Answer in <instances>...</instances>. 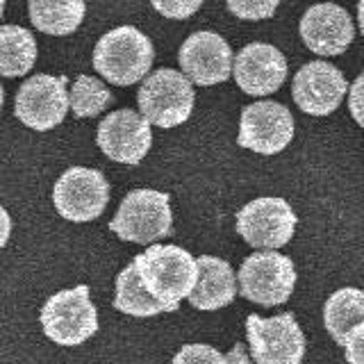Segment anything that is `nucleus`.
<instances>
[{
  "instance_id": "f257e3e1",
  "label": "nucleus",
  "mask_w": 364,
  "mask_h": 364,
  "mask_svg": "<svg viewBox=\"0 0 364 364\" xmlns=\"http://www.w3.org/2000/svg\"><path fill=\"white\" fill-rule=\"evenodd\" d=\"M134 267L144 287L159 303L176 312L182 299H189L198 280V262L189 250L173 244H153L141 255H136Z\"/></svg>"
},
{
  "instance_id": "f03ea898",
  "label": "nucleus",
  "mask_w": 364,
  "mask_h": 364,
  "mask_svg": "<svg viewBox=\"0 0 364 364\" xmlns=\"http://www.w3.org/2000/svg\"><path fill=\"white\" fill-rule=\"evenodd\" d=\"M155 60V48L144 32L132 26L102 34L94 48V68L112 85L128 87L141 82Z\"/></svg>"
},
{
  "instance_id": "7ed1b4c3",
  "label": "nucleus",
  "mask_w": 364,
  "mask_h": 364,
  "mask_svg": "<svg viewBox=\"0 0 364 364\" xmlns=\"http://www.w3.org/2000/svg\"><path fill=\"white\" fill-rule=\"evenodd\" d=\"M39 321L43 335L57 346H80L98 333V310L87 284L62 289L43 303Z\"/></svg>"
},
{
  "instance_id": "20e7f679",
  "label": "nucleus",
  "mask_w": 364,
  "mask_h": 364,
  "mask_svg": "<svg viewBox=\"0 0 364 364\" xmlns=\"http://www.w3.org/2000/svg\"><path fill=\"white\" fill-rule=\"evenodd\" d=\"M109 230L132 244H155L173 230L168 193L155 189H134L123 198L109 221Z\"/></svg>"
},
{
  "instance_id": "39448f33",
  "label": "nucleus",
  "mask_w": 364,
  "mask_h": 364,
  "mask_svg": "<svg viewBox=\"0 0 364 364\" xmlns=\"http://www.w3.org/2000/svg\"><path fill=\"white\" fill-rule=\"evenodd\" d=\"M139 109L157 128H176L182 125L193 109L191 80L176 68H157L139 87Z\"/></svg>"
},
{
  "instance_id": "423d86ee",
  "label": "nucleus",
  "mask_w": 364,
  "mask_h": 364,
  "mask_svg": "<svg viewBox=\"0 0 364 364\" xmlns=\"http://www.w3.org/2000/svg\"><path fill=\"white\" fill-rule=\"evenodd\" d=\"M239 294L246 301L273 307L289 301L296 284V269L287 255L276 250H259L244 259L237 273Z\"/></svg>"
},
{
  "instance_id": "0eeeda50",
  "label": "nucleus",
  "mask_w": 364,
  "mask_h": 364,
  "mask_svg": "<svg viewBox=\"0 0 364 364\" xmlns=\"http://www.w3.org/2000/svg\"><path fill=\"white\" fill-rule=\"evenodd\" d=\"M246 337L255 364H301L305 358V335L291 312L271 318L248 314Z\"/></svg>"
},
{
  "instance_id": "6e6552de",
  "label": "nucleus",
  "mask_w": 364,
  "mask_h": 364,
  "mask_svg": "<svg viewBox=\"0 0 364 364\" xmlns=\"http://www.w3.org/2000/svg\"><path fill=\"white\" fill-rule=\"evenodd\" d=\"M53 203L66 221H94L109 203V182L96 168L71 166L55 182Z\"/></svg>"
},
{
  "instance_id": "1a4fd4ad",
  "label": "nucleus",
  "mask_w": 364,
  "mask_h": 364,
  "mask_svg": "<svg viewBox=\"0 0 364 364\" xmlns=\"http://www.w3.org/2000/svg\"><path fill=\"white\" fill-rule=\"evenodd\" d=\"M296 230V214L284 198H255L237 212V232L253 248L278 250Z\"/></svg>"
},
{
  "instance_id": "9d476101",
  "label": "nucleus",
  "mask_w": 364,
  "mask_h": 364,
  "mask_svg": "<svg viewBox=\"0 0 364 364\" xmlns=\"http://www.w3.org/2000/svg\"><path fill=\"white\" fill-rule=\"evenodd\" d=\"M66 82V75L55 77L39 73L28 77L16 94V119H21L28 128L37 132L57 128L64 121L68 107H71Z\"/></svg>"
},
{
  "instance_id": "9b49d317",
  "label": "nucleus",
  "mask_w": 364,
  "mask_h": 364,
  "mask_svg": "<svg viewBox=\"0 0 364 364\" xmlns=\"http://www.w3.org/2000/svg\"><path fill=\"white\" fill-rule=\"evenodd\" d=\"M294 139L291 112L273 100H257L244 107L237 141L259 155H276Z\"/></svg>"
},
{
  "instance_id": "f8f14e48",
  "label": "nucleus",
  "mask_w": 364,
  "mask_h": 364,
  "mask_svg": "<svg viewBox=\"0 0 364 364\" xmlns=\"http://www.w3.org/2000/svg\"><path fill=\"white\" fill-rule=\"evenodd\" d=\"M96 141L100 151L114 162L139 164L153 144L151 121L134 109L112 112L109 117L100 121Z\"/></svg>"
},
{
  "instance_id": "ddd939ff",
  "label": "nucleus",
  "mask_w": 364,
  "mask_h": 364,
  "mask_svg": "<svg viewBox=\"0 0 364 364\" xmlns=\"http://www.w3.org/2000/svg\"><path fill=\"white\" fill-rule=\"evenodd\" d=\"M180 68L193 85L212 87L225 82L232 73V48L216 32H193L180 46Z\"/></svg>"
},
{
  "instance_id": "4468645a",
  "label": "nucleus",
  "mask_w": 364,
  "mask_h": 364,
  "mask_svg": "<svg viewBox=\"0 0 364 364\" xmlns=\"http://www.w3.org/2000/svg\"><path fill=\"white\" fill-rule=\"evenodd\" d=\"M346 87V77L341 75L337 66L316 60L301 66V71L296 73L291 96L305 114L328 117L341 105Z\"/></svg>"
},
{
  "instance_id": "2eb2a0df",
  "label": "nucleus",
  "mask_w": 364,
  "mask_h": 364,
  "mask_svg": "<svg viewBox=\"0 0 364 364\" xmlns=\"http://www.w3.org/2000/svg\"><path fill=\"white\" fill-rule=\"evenodd\" d=\"M235 82L248 96H269L287 80V60L271 43H248L232 62Z\"/></svg>"
},
{
  "instance_id": "dca6fc26",
  "label": "nucleus",
  "mask_w": 364,
  "mask_h": 364,
  "mask_svg": "<svg viewBox=\"0 0 364 364\" xmlns=\"http://www.w3.org/2000/svg\"><path fill=\"white\" fill-rule=\"evenodd\" d=\"M301 39L316 55H341L355 37V28L344 7L335 3H321L310 7L301 18Z\"/></svg>"
},
{
  "instance_id": "f3484780",
  "label": "nucleus",
  "mask_w": 364,
  "mask_h": 364,
  "mask_svg": "<svg viewBox=\"0 0 364 364\" xmlns=\"http://www.w3.org/2000/svg\"><path fill=\"white\" fill-rule=\"evenodd\" d=\"M198 280L189 294L191 307L203 312H214L230 305L237 296V276L225 259L214 255H200L198 259Z\"/></svg>"
},
{
  "instance_id": "a211bd4d",
  "label": "nucleus",
  "mask_w": 364,
  "mask_h": 364,
  "mask_svg": "<svg viewBox=\"0 0 364 364\" xmlns=\"http://www.w3.org/2000/svg\"><path fill=\"white\" fill-rule=\"evenodd\" d=\"M85 9V0H30V21L46 34L64 37L80 28Z\"/></svg>"
},
{
  "instance_id": "6ab92c4d",
  "label": "nucleus",
  "mask_w": 364,
  "mask_h": 364,
  "mask_svg": "<svg viewBox=\"0 0 364 364\" xmlns=\"http://www.w3.org/2000/svg\"><path fill=\"white\" fill-rule=\"evenodd\" d=\"M364 321V289L344 287L337 289L323 305V326L339 346L353 326Z\"/></svg>"
},
{
  "instance_id": "aec40b11",
  "label": "nucleus",
  "mask_w": 364,
  "mask_h": 364,
  "mask_svg": "<svg viewBox=\"0 0 364 364\" xmlns=\"http://www.w3.org/2000/svg\"><path fill=\"white\" fill-rule=\"evenodd\" d=\"M37 62L34 34L21 26H0V77H21Z\"/></svg>"
},
{
  "instance_id": "412c9836",
  "label": "nucleus",
  "mask_w": 364,
  "mask_h": 364,
  "mask_svg": "<svg viewBox=\"0 0 364 364\" xmlns=\"http://www.w3.org/2000/svg\"><path fill=\"white\" fill-rule=\"evenodd\" d=\"M114 310H119L123 314H130V316L146 318V316L168 312V307L164 303H159L155 296L144 287L139 273H136L134 262H130V264L117 276Z\"/></svg>"
},
{
  "instance_id": "4be33fe9",
  "label": "nucleus",
  "mask_w": 364,
  "mask_h": 364,
  "mask_svg": "<svg viewBox=\"0 0 364 364\" xmlns=\"http://www.w3.org/2000/svg\"><path fill=\"white\" fill-rule=\"evenodd\" d=\"M68 102H71V109L77 119H91L98 117L102 109H107L112 102V94L100 80L91 75H80L71 87Z\"/></svg>"
},
{
  "instance_id": "5701e85b",
  "label": "nucleus",
  "mask_w": 364,
  "mask_h": 364,
  "mask_svg": "<svg viewBox=\"0 0 364 364\" xmlns=\"http://www.w3.org/2000/svg\"><path fill=\"white\" fill-rule=\"evenodd\" d=\"M225 3L235 16L244 21H259V18L273 16V11L280 5V0H225Z\"/></svg>"
},
{
  "instance_id": "b1692460",
  "label": "nucleus",
  "mask_w": 364,
  "mask_h": 364,
  "mask_svg": "<svg viewBox=\"0 0 364 364\" xmlns=\"http://www.w3.org/2000/svg\"><path fill=\"white\" fill-rule=\"evenodd\" d=\"M171 364H228L223 353L208 344H187L182 346Z\"/></svg>"
},
{
  "instance_id": "393cba45",
  "label": "nucleus",
  "mask_w": 364,
  "mask_h": 364,
  "mask_svg": "<svg viewBox=\"0 0 364 364\" xmlns=\"http://www.w3.org/2000/svg\"><path fill=\"white\" fill-rule=\"evenodd\" d=\"M151 5L166 18H189L191 14H196L200 9L203 0H151Z\"/></svg>"
},
{
  "instance_id": "a878e982",
  "label": "nucleus",
  "mask_w": 364,
  "mask_h": 364,
  "mask_svg": "<svg viewBox=\"0 0 364 364\" xmlns=\"http://www.w3.org/2000/svg\"><path fill=\"white\" fill-rule=\"evenodd\" d=\"M344 353L348 364H364V321L350 328L344 339Z\"/></svg>"
},
{
  "instance_id": "bb28decb",
  "label": "nucleus",
  "mask_w": 364,
  "mask_h": 364,
  "mask_svg": "<svg viewBox=\"0 0 364 364\" xmlns=\"http://www.w3.org/2000/svg\"><path fill=\"white\" fill-rule=\"evenodd\" d=\"M348 109L353 114V119L364 128V73L355 77V82L350 85V94H348Z\"/></svg>"
},
{
  "instance_id": "cd10ccee",
  "label": "nucleus",
  "mask_w": 364,
  "mask_h": 364,
  "mask_svg": "<svg viewBox=\"0 0 364 364\" xmlns=\"http://www.w3.org/2000/svg\"><path fill=\"white\" fill-rule=\"evenodd\" d=\"M9 235H11V219H9V212L3 208V205H0V248L7 246Z\"/></svg>"
},
{
  "instance_id": "c85d7f7f",
  "label": "nucleus",
  "mask_w": 364,
  "mask_h": 364,
  "mask_svg": "<svg viewBox=\"0 0 364 364\" xmlns=\"http://www.w3.org/2000/svg\"><path fill=\"white\" fill-rule=\"evenodd\" d=\"M225 360H228V364H250V360H248V355H246L244 344H235L232 350L225 355Z\"/></svg>"
},
{
  "instance_id": "c756f323",
  "label": "nucleus",
  "mask_w": 364,
  "mask_h": 364,
  "mask_svg": "<svg viewBox=\"0 0 364 364\" xmlns=\"http://www.w3.org/2000/svg\"><path fill=\"white\" fill-rule=\"evenodd\" d=\"M358 23H360V32L364 37V0H360V3H358Z\"/></svg>"
},
{
  "instance_id": "7c9ffc66",
  "label": "nucleus",
  "mask_w": 364,
  "mask_h": 364,
  "mask_svg": "<svg viewBox=\"0 0 364 364\" xmlns=\"http://www.w3.org/2000/svg\"><path fill=\"white\" fill-rule=\"evenodd\" d=\"M3 100H5V91H3V85H0V109H3Z\"/></svg>"
},
{
  "instance_id": "2f4dec72",
  "label": "nucleus",
  "mask_w": 364,
  "mask_h": 364,
  "mask_svg": "<svg viewBox=\"0 0 364 364\" xmlns=\"http://www.w3.org/2000/svg\"><path fill=\"white\" fill-rule=\"evenodd\" d=\"M3 14H5V0H0V18H3Z\"/></svg>"
}]
</instances>
